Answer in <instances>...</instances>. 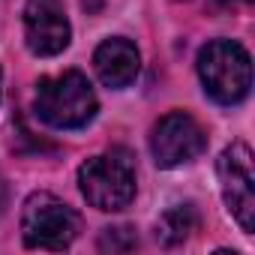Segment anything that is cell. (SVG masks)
<instances>
[{
	"label": "cell",
	"mask_w": 255,
	"mask_h": 255,
	"mask_svg": "<svg viewBox=\"0 0 255 255\" xmlns=\"http://www.w3.org/2000/svg\"><path fill=\"white\" fill-rule=\"evenodd\" d=\"M24 39L36 57H54L69 45L72 27H69V18L60 6V0H27Z\"/></svg>",
	"instance_id": "obj_7"
},
{
	"label": "cell",
	"mask_w": 255,
	"mask_h": 255,
	"mask_svg": "<svg viewBox=\"0 0 255 255\" xmlns=\"http://www.w3.org/2000/svg\"><path fill=\"white\" fill-rule=\"evenodd\" d=\"M195 225H198L195 207L192 204H177V207H171V210L162 213V219L156 225V237L165 246H177V243H183L195 231Z\"/></svg>",
	"instance_id": "obj_9"
},
{
	"label": "cell",
	"mask_w": 255,
	"mask_h": 255,
	"mask_svg": "<svg viewBox=\"0 0 255 255\" xmlns=\"http://www.w3.org/2000/svg\"><path fill=\"white\" fill-rule=\"evenodd\" d=\"M207 147V135L201 123L186 111H168L150 135V153L159 168H177L201 156Z\"/></svg>",
	"instance_id": "obj_6"
},
{
	"label": "cell",
	"mask_w": 255,
	"mask_h": 255,
	"mask_svg": "<svg viewBox=\"0 0 255 255\" xmlns=\"http://www.w3.org/2000/svg\"><path fill=\"white\" fill-rule=\"evenodd\" d=\"M198 78L204 93L219 105H237L252 87L249 51L234 39H213L198 51Z\"/></svg>",
	"instance_id": "obj_3"
},
{
	"label": "cell",
	"mask_w": 255,
	"mask_h": 255,
	"mask_svg": "<svg viewBox=\"0 0 255 255\" xmlns=\"http://www.w3.org/2000/svg\"><path fill=\"white\" fill-rule=\"evenodd\" d=\"M33 111L51 129H81V126H87L96 117L99 99L87 75L78 69H69L54 78H39Z\"/></svg>",
	"instance_id": "obj_1"
},
{
	"label": "cell",
	"mask_w": 255,
	"mask_h": 255,
	"mask_svg": "<svg viewBox=\"0 0 255 255\" xmlns=\"http://www.w3.org/2000/svg\"><path fill=\"white\" fill-rule=\"evenodd\" d=\"M81 231L78 213L51 192H33L21 210V237L30 249H66Z\"/></svg>",
	"instance_id": "obj_4"
},
{
	"label": "cell",
	"mask_w": 255,
	"mask_h": 255,
	"mask_svg": "<svg viewBox=\"0 0 255 255\" xmlns=\"http://www.w3.org/2000/svg\"><path fill=\"white\" fill-rule=\"evenodd\" d=\"M135 246H138V237H135L132 228H126V225L105 228L102 240H99V249H111V252H126V249H135Z\"/></svg>",
	"instance_id": "obj_10"
},
{
	"label": "cell",
	"mask_w": 255,
	"mask_h": 255,
	"mask_svg": "<svg viewBox=\"0 0 255 255\" xmlns=\"http://www.w3.org/2000/svg\"><path fill=\"white\" fill-rule=\"evenodd\" d=\"M93 66H96V75L105 87L120 90V87L135 81L138 66H141V54L129 39L111 36V39L99 42V48L93 51Z\"/></svg>",
	"instance_id": "obj_8"
},
{
	"label": "cell",
	"mask_w": 255,
	"mask_h": 255,
	"mask_svg": "<svg viewBox=\"0 0 255 255\" xmlns=\"http://www.w3.org/2000/svg\"><path fill=\"white\" fill-rule=\"evenodd\" d=\"M219 189L225 198V207L237 219V225L252 234L255 228V174H252V150L243 141H234L222 150L216 162Z\"/></svg>",
	"instance_id": "obj_5"
},
{
	"label": "cell",
	"mask_w": 255,
	"mask_h": 255,
	"mask_svg": "<svg viewBox=\"0 0 255 255\" xmlns=\"http://www.w3.org/2000/svg\"><path fill=\"white\" fill-rule=\"evenodd\" d=\"M78 189L90 207L114 213L129 207L135 198V162L129 150H111L90 156L78 168Z\"/></svg>",
	"instance_id": "obj_2"
},
{
	"label": "cell",
	"mask_w": 255,
	"mask_h": 255,
	"mask_svg": "<svg viewBox=\"0 0 255 255\" xmlns=\"http://www.w3.org/2000/svg\"><path fill=\"white\" fill-rule=\"evenodd\" d=\"M216 3H222V6H237V3H252V0H216Z\"/></svg>",
	"instance_id": "obj_11"
}]
</instances>
